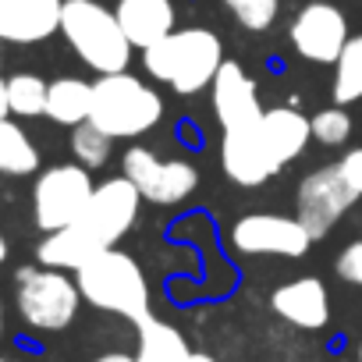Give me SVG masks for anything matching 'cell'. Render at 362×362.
<instances>
[{"mask_svg":"<svg viewBox=\"0 0 362 362\" xmlns=\"http://www.w3.org/2000/svg\"><path fill=\"white\" fill-rule=\"evenodd\" d=\"M221 4L235 15V22L249 33H267L277 18L281 0H221Z\"/></svg>","mask_w":362,"mask_h":362,"instance_id":"26","label":"cell"},{"mask_svg":"<svg viewBox=\"0 0 362 362\" xmlns=\"http://www.w3.org/2000/svg\"><path fill=\"white\" fill-rule=\"evenodd\" d=\"M64 0H15L0 15V40L8 43H43L61 33Z\"/></svg>","mask_w":362,"mask_h":362,"instance_id":"15","label":"cell"},{"mask_svg":"<svg viewBox=\"0 0 362 362\" xmlns=\"http://www.w3.org/2000/svg\"><path fill=\"white\" fill-rule=\"evenodd\" d=\"M192 362H217L214 355H203V351H192Z\"/></svg>","mask_w":362,"mask_h":362,"instance_id":"30","label":"cell"},{"mask_svg":"<svg viewBox=\"0 0 362 362\" xmlns=\"http://www.w3.org/2000/svg\"><path fill=\"white\" fill-rule=\"evenodd\" d=\"M110 149H114V139L107 132H100L93 121L78 124L71 132V153H75V163H82L86 170H96L110 160Z\"/></svg>","mask_w":362,"mask_h":362,"instance_id":"24","label":"cell"},{"mask_svg":"<svg viewBox=\"0 0 362 362\" xmlns=\"http://www.w3.org/2000/svg\"><path fill=\"white\" fill-rule=\"evenodd\" d=\"M36 170H40V149L29 139V132L22 124H15L11 117L0 121V174L29 177Z\"/></svg>","mask_w":362,"mask_h":362,"instance_id":"21","label":"cell"},{"mask_svg":"<svg viewBox=\"0 0 362 362\" xmlns=\"http://www.w3.org/2000/svg\"><path fill=\"white\" fill-rule=\"evenodd\" d=\"M309 124H313V139L320 142V146H344L348 139H351V114L344 110V107H323V110H316L313 117H309Z\"/></svg>","mask_w":362,"mask_h":362,"instance_id":"25","label":"cell"},{"mask_svg":"<svg viewBox=\"0 0 362 362\" xmlns=\"http://www.w3.org/2000/svg\"><path fill=\"white\" fill-rule=\"evenodd\" d=\"M0 362H11V358H0Z\"/></svg>","mask_w":362,"mask_h":362,"instance_id":"35","label":"cell"},{"mask_svg":"<svg viewBox=\"0 0 362 362\" xmlns=\"http://www.w3.org/2000/svg\"><path fill=\"white\" fill-rule=\"evenodd\" d=\"M47 93L50 82H43L33 71H18L8 78V103L18 117H47Z\"/></svg>","mask_w":362,"mask_h":362,"instance_id":"23","label":"cell"},{"mask_svg":"<svg viewBox=\"0 0 362 362\" xmlns=\"http://www.w3.org/2000/svg\"><path fill=\"white\" fill-rule=\"evenodd\" d=\"M358 362H362V344H358Z\"/></svg>","mask_w":362,"mask_h":362,"instance_id":"34","label":"cell"},{"mask_svg":"<svg viewBox=\"0 0 362 362\" xmlns=\"http://www.w3.org/2000/svg\"><path fill=\"white\" fill-rule=\"evenodd\" d=\"M231 245L238 256H284L298 259L309 252L313 235L298 217L284 214H245L231 228Z\"/></svg>","mask_w":362,"mask_h":362,"instance_id":"10","label":"cell"},{"mask_svg":"<svg viewBox=\"0 0 362 362\" xmlns=\"http://www.w3.org/2000/svg\"><path fill=\"white\" fill-rule=\"evenodd\" d=\"M362 196L355 192V185L344 177L341 163H323L316 170H309L298 181V192H295V217L305 224V231L316 238L330 235L337 228V221L358 203Z\"/></svg>","mask_w":362,"mask_h":362,"instance_id":"8","label":"cell"},{"mask_svg":"<svg viewBox=\"0 0 362 362\" xmlns=\"http://www.w3.org/2000/svg\"><path fill=\"white\" fill-rule=\"evenodd\" d=\"M288 36L295 54L313 64H337L341 50L351 40L344 11H337L327 0H309L305 8H298V15L288 25Z\"/></svg>","mask_w":362,"mask_h":362,"instance_id":"11","label":"cell"},{"mask_svg":"<svg viewBox=\"0 0 362 362\" xmlns=\"http://www.w3.org/2000/svg\"><path fill=\"white\" fill-rule=\"evenodd\" d=\"M11 103H8V78H0V121H8Z\"/></svg>","mask_w":362,"mask_h":362,"instance_id":"28","label":"cell"},{"mask_svg":"<svg viewBox=\"0 0 362 362\" xmlns=\"http://www.w3.org/2000/svg\"><path fill=\"white\" fill-rule=\"evenodd\" d=\"M210 96H214V114H217L221 132H242L263 117V100H259L256 78L238 61L221 64V71L210 86Z\"/></svg>","mask_w":362,"mask_h":362,"instance_id":"12","label":"cell"},{"mask_svg":"<svg viewBox=\"0 0 362 362\" xmlns=\"http://www.w3.org/2000/svg\"><path fill=\"white\" fill-rule=\"evenodd\" d=\"M259 132L274 153V160L281 167H288L291 160H298L313 139V124L305 114H298L295 107H274V110H263L259 117Z\"/></svg>","mask_w":362,"mask_h":362,"instance_id":"17","label":"cell"},{"mask_svg":"<svg viewBox=\"0 0 362 362\" xmlns=\"http://www.w3.org/2000/svg\"><path fill=\"white\" fill-rule=\"evenodd\" d=\"M78 302H82V291L75 277H68L64 270L22 267L15 274V305H18V316L33 330H43V334L64 330L78 316Z\"/></svg>","mask_w":362,"mask_h":362,"instance_id":"5","label":"cell"},{"mask_svg":"<svg viewBox=\"0 0 362 362\" xmlns=\"http://www.w3.org/2000/svg\"><path fill=\"white\" fill-rule=\"evenodd\" d=\"M139 206H142V196L132 181L121 174V177H107L103 185H96L86 214L78 217V231L96 245V249H114L128 231L132 224L139 221Z\"/></svg>","mask_w":362,"mask_h":362,"instance_id":"9","label":"cell"},{"mask_svg":"<svg viewBox=\"0 0 362 362\" xmlns=\"http://www.w3.org/2000/svg\"><path fill=\"white\" fill-rule=\"evenodd\" d=\"M224 43L214 29H174L149 50H142V68L160 86H170L181 96H192L214 86L224 64Z\"/></svg>","mask_w":362,"mask_h":362,"instance_id":"1","label":"cell"},{"mask_svg":"<svg viewBox=\"0 0 362 362\" xmlns=\"http://www.w3.org/2000/svg\"><path fill=\"white\" fill-rule=\"evenodd\" d=\"M103 249H96L75 224L71 228H61V231H50L43 242H40V249H36V256H40V267H54V270H82L93 256H100Z\"/></svg>","mask_w":362,"mask_h":362,"instance_id":"19","label":"cell"},{"mask_svg":"<svg viewBox=\"0 0 362 362\" xmlns=\"http://www.w3.org/2000/svg\"><path fill=\"white\" fill-rule=\"evenodd\" d=\"M93 362H135V355H124V351H107V355H100V358H93Z\"/></svg>","mask_w":362,"mask_h":362,"instance_id":"29","label":"cell"},{"mask_svg":"<svg viewBox=\"0 0 362 362\" xmlns=\"http://www.w3.org/2000/svg\"><path fill=\"white\" fill-rule=\"evenodd\" d=\"M61 36L68 47L78 54V61L100 75H117L128 71L132 61V43L110 8H103L100 0H64L61 15Z\"/></svg>","mask_w":362,"mask_h":362,"instance_id":"3","label":"cell"},{"mask_svg":"<svg viewBox=\"0 0 362 362\" xmlns=\"http://www.w3.org/2000/svg\"><path fill=\"white\" fill-rule=\"evenodd\" d=\"M270 309L298 330H320L330 320V295L320 277H295L270 295Z\"/></svg>","mask_w":362,"mask_h":362,"instance_id":"14","label":"cell"},{"mask_svg":"<svg viewBox=\"0 0 362 362\" xmlns=\"http://www.w3.org/2000/svg\"><path fill=\"white\" fill-rule=\"evenodd\" d=\"M135 362H192V348L181 337L177 327L163 320H146L139 323V355Z\"/></svg>","mask_w":362,"mask_h":362,"instance_id":"20","label":"cell"},{"mask_svg":"<svg viewBox=\"0 0 362 362\" xmlns=\"http://www.w3.org/2000/svg\"><path fill=\"white\" fill-rule=\"evenodd\" d=\"M11 4H15V0H0V15H4V11H8Z\"/></svg>","mask_w":362,"mask_h":362,"instance_id":"32","label":"cell"},{"mask_svg":"<svg viewBox=\"0 0 362 362\" xmlns=\"http://www.w3.org/2000/svg\"><path fill=\"white\" fill-rule=\"evenodd\" d=\"M4 259H8V238L0 235V263H4Z\"/></svg>","mask_w":362,"mask_h":362,"instance_id":"31","label":"cell"},{"mask_svg":"<svg viewBox=\"0 0 362 362\" xmlns=\"http://www.w3.org/2000/svg\"><path fill=\"white\" fill-rule=\"evenodd\" d=\"M334 103L337 107H351L362 100V36H351L348 47L341 50L337 64H334Z\"/></svg>","mask_w":362,"mask_h":362,"instance_id":"22","label":"cell"},{"mask_svg":"<svg viewBox=\"0 0 362 362\" xmlns=\"http://www.w3.org/2000/svg\"><path fill=\"white\" fill-rule=\"evenodd\" d=\"M221 167L224 174L242 189H259L281 170V163L274 160L263 132H259V121L242 128V132H224L221 139Z\"/></svg>","mask_w":362,"mask_h":362,"instance_id":"13","label":"cell"},{"mask_svg":"<svg viewBox=\"0 0 362 362\" xmlns=\"http://www.w3.org/2000/svg\"><path fill=\"white\" fill-rule=\"evenodd\" d=\"M121 174L139 189V196L153 206H181L199 189V170L189 160L156 156L146 146H132L121 156Z\"/></svg>","mask_w":362,"mask_h":362,"instance_id":"7","label":"cell"},{"mask_svg":"<svg viewBox=\"0 0 362 362\" xmlns=\"http://www.w3.org/2000/svg\"><path fill=\"white\" fill-rule=\"evenodd\" d=\"M337 274L348 281V284H358L362 288V238L344 245V252L337 256Z\"/></svg>","mask_w":362,"mask_h":362,"instance_id":"27","label":"cell"},{"mask_svg":"<svg viewBox=\"0 0 362 362\" xmlns=\"http://www.w3.org/2000/svg\"><path fill=\"white\" fill-rule=\"evenodd\" d=\"M89 114H93V82L75 78V75H64V78H54V82H50L47 117H50L54 124L78 128V124L89 121Z\"/></svg>","mask_w":362,"mask_h":362,"instance_id":"18","label":"cell"},{"mask_svg":"<svg viewBox=\"0 0 362 362\" xmlns=\"http://www.w3.org/2000/svg\"><path fill=\"white\" fill-rule=\"evenodd\" d=\"M0 43H4V40H0Z\"/></svg>","mask_w":362,"mask_h":362,"instance_id":"36","label":"cell"},{"mask_svg":"<svg viewBox=\"0 0 362 362\" xmlns=\"http://www.w3.org/2000/svg\"><path fill=\"white\" fill-rule=\"evenodd\" d=\"M114 15L135 50H149L153 43L170 36L177 22L170 0H117Z\"/></svg>","mask_w":362,"mask_h":362,"instance_id":"16","label":"cell"},{"mask_svg":"<svg viewBox=\"0 0 362 362\" xmlns=\"http://www.w3.org/2000/svg\"><path fill=\"white\" fill-rule=\"evenodd\" d=\"M96 185H93V174L82 163H57L47 167L36 177V189H33V217L36 228L43 235L61 231L78 224V217L86 214L89 199H93Z\"/></svg>","mask_w":362,"mask_h":362,"instance_id":"6","label":"cell"},{"mask_svg":"<svg viewBox=\"0 0 362 362\" xmlns=\"http://www.w3.org/2000/svg\"><path fill=\"white\" fill-rule=\"evenodd\" d=\"M75 284L89 305L124 316L135 327L153 316L149 313V281H146L142 267L121 249H103L100 256H93L82 270H75Z\"/></svg>","mask_w":362,"mask_h":362,"instance_id":"2","label":"cell"},{"mask_svg":"<svg viewBox=\"0 0 362 362\" xmlns=\"http://www.w3.org/2000/svg\"><path fill=\"white\" fill-rule=\"evenodd\" d=\"M160 117H163V100L139 75L117 71V75H100V82H93L89 121L110 139H139L153 132Z\"/></svg>","mask_w":362,"mask_h":362,"instance_id":"4","label":"cell"},{"mask_svg":"<svg viewBox=\"0 0 362 362\" xmlns=\"http://www.w3.org/2000/svg\"><path fill=\"white\" fill-rule=\"evenodd\" d=\"M0 334H4V302H0Z\"/></svg>","mask_w":362,"mask_h":362,"instance_id":"33","label":"cell"}]
</instances>
